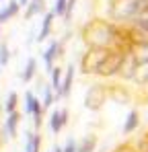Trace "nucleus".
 I'll use <instances>...</instances> for the list:
<instances>
[{
    "instance_id": "f257e3e1",
    "label": "nucleus",
    "mask_w": 148,
    "mask_h": 152,
    "mask_svg": "<svg viewBox=\"0 0 148 152\" xmlns=\"http://www.w3.org/2000/svg\"><path fill=\"white\" fill-rule=\"evenodd\" d=\"M115 21L107 19H91L80 29V37L86 43V48H105L113 50V39H115Z\"/></svg>"
},
{
    "instance_id": "f03ea898",
    "label": "nucleus",
    "mask_w": 148,
    "mask_h": 152,
    "mask_svg": "<svg viewBox=\"0 0 148 152\" xmlns=\"http://www.w3.org/2000/svg\"><path fill=\"white\" fill-rule=\"evenodd\" d=\"M125 58H127V53H125V51L109 50L107 58H105V60H103V64L99 66L97 76H101V78H113V76H119L123 64H125Z\"/></svg>"
},
{
    "instance_id": "7ed1b4c3",
    "label": "nucleus",
    "mask_w": 148,
    "mask_h": 152,
    "mask_svg": "<svg viewBox=\"0 0 148 152\" xmlns=\"http://www.w3.org/2000/svg\"><path fill=\"white\" fill-rule=\"evenodd\" d=\"M107 53H109V50H105V48H89L80 58V72L84 76H91V74L97 76L99 66L103 64Z\"/></svg>"
},
{
    "instance_id": "20e7f679",
    "label": "nucleus",
    "mask_w": 148,
    "mask_h": 152,
    "mask_svg": "<svg viewBox=\"0 0 148 152\" xmlns=\"http://www.w3.org/2000/svg\"><path fill=\"white\" fill-rule=\"evenodd\" d=\"M109 95H107V84L97 82L93 86H89V91L84 93V109L89 111H99L103 109V105L107 103Z\"/></svg>"
},
{
    "instance_id": "39448f33",
    "label": "nucleus",
    "mask_w": 148,
    "mask_h": 152,
    "mask_svg": "<svg viewBox=\"0 0 148 152\" xmlns=\"http://www.w3.org/2000/svg\"><path fill=\"white\" fill-rule=\"evenodd\" d=\"M107 95L117 105H130L134 101V91L125 82H107Z\"/></svg>"
},
{
    "instance_id": "423d86ee",
    "label": "nucleus",
    "mask_w": 148,
    "mask_h": 152,
    "mask_svg": "<svg viewBox=\"0 0 148 152\" xmlns=\"http://www.w3.org/2000/svg\"><path fill=\"white\" fill-rule=\"evenodd\" d=\"M60 48H62V41L58 39V41H51L49 48L43 51V62H45V68H48L49 72L56 68V66H53V60L60 58Z\"/></svg>"
},
{
    "instance_id": "0eeeda50",
    "label": "nucleus",
    "mask_w": 148,
    "mask_h": 152,
    "mask_svg": "<svg viewBox=\"0 0 148 152\" xmlns=\"http://www.w3.org/2000/svg\"><path fill=\"white\" fill-rule=\"evenodd\" d=\"M72 82H74V66L70 64V66L66 68V72H64L62 88H60V95H56V101H60V99H64V97L70 95V91H72Z\"/></svg>"
},
{
    "instance_id": "6e6552de",
    "label": "nucleus",
    "mask_w": 148,
    "mask_h": 152,
    "mask_svg": "<svg viewBox=\"0 0 148 152\" xmlns=\"http://www.w3.org/2000/svg\"><path fill=\"white\" fill-rule=\"evenodd\" d=\"M41 134L39 132H27V144H25V152H39L41 150Z\"/></svg>"
},
{
    "instance_id": "1a4fd4ad",
    "label": "nucleus",
    "mask_w": 148,
    "mask_h": 152,
    "mask_svg": "<svg viewBox=\"0 0 148 152\" xmlns=\"http://www.w3.org/2000/svg\"><path fill=\"white\" fill-rule=\"evenodd\" d=\"M19 121H21V113L19 111H15V113H10L8 117H6V134L10 136V138H17V134H19Z\"/></svg>"
},
{
    "instance_id": "9d476101",
    "label": "nucleus",
    "mask_w": 148,
    "mask_h": 152,
    "mask_svg": "<svg viewBox=\"0 0 148 152\" xmlns=\"http://www.w3.org/2000/svg\"><path fill=\"white\" fill-rule=\"evenodd\" d=\"M140 126V113H138V109H132L130 113H127V117H125V121H123V134H132L136 127Z\"/></svg>"
},
{
    "instance_id": "9b49d317",
    "label": "nucleus",
    "mask_w": 148,
    "mask_h": 152,
    "mask_svg": "<svg viewBox=\"0 0 148 152\" xmlns=\"http://www.w3.org/2000/svg\"><path fill=\"white\" fill-rule=\"evenodd\" d=\"M35 15H45V0H31L27 10H25V19L29 21Z\"/></svg>"
},
{
    "instance_id": "f8f14e48",
    "label": "nucleus",
    "mask_w": 148,
    "mask_h": 152,
    "mask_svg": "<svg viewBox=\"0 0 148 152\" xmlns=\"http://www.w3.org/2000/svg\"><path fill=\"white\" fill-rule=\"evenodd\" d=\"M53 17H56L53 12H45V15H43V23H41L39 33H37V41H43L49 33H51V23H53Z\"/></svg>"
},
{
    "instance_id": "ddd939ff",
    "label": "nucleus",
    "mask_w": 148,
    "mask_h": 152,
    "mask_svg": "<svg viewBox=\"0 0 148 152\" xmlns=\"http://www.w3.org/2000/svg\"><path fill=\"white\" fill-rule=\"evenodd\" d=\"M19 8H21V4H19L17 0H10V2L0 10V25H2L4 21H8L10 17H15V15L19 12Z\"/></svg>"
},
{
    "instance_id": "4468645a",
    "label": "nucleus",
    "mask_w": 148,
    "mask_h": 152,
    "mask_svg": "<svg viewBox=\"0 0 148 152\" xmlns=\"http://www.w3.org/2000/svg\"><path fill=\"white\" fill-rule=\"evenodd\" d=\"M39 105H41V101L35 97L33 91H27V93H25V113H27V115H33Z\"/></svg>"
},
{
    "instance_id": "2eb2a0df",
    "label": "nucleus",
    "mask_w": 148,
    "mask_h": 152,
    "mask_svg": "<svg viewBox=\"0 0 148 152\" xmlns=\"http://www.w3.org/2000/svg\"><path fill=\"white\" fill-rule=\"evenodd\" d=\"M35 74H37V60L35 58H29L27 64H25V70H23V74H21V78H23L25 82H29V80L35 78Z\"/></svg>"
},
{
    "instance_id": "dca6fc26",
    "label": "nucleus",
    "mask_w": 148,
    "mask_h": 152,
    "mask_svg": "<svg viewBox=\"0 0 148 152\" xmlns=\"http://www.w3.org/2000/svg\"><path fill=\"white\" fill-rule=\"evenodd\" d=\"M49 74H51V88H53V93H56V95H60L62 80H64V78H62V74H64V72H62V68H60V66H56Z\"/></svg>"
},
{
    "instance_id": "f3484780",
    "label": "nucleus",
    "mask_w": 148,
    "mask_h": 152,
    "mask_svg": "<svg viewBox=\"0 0 148 152\" xmlns=\"http://www.w3.org/2000/svg\"><path fill=\"white\" fill-rule=\"evenodd\" d=\"M97 148V136H84L78 144V152H95Z\"/></svg>"
},
{
    "instance_id": "a211bd4d",
    "label": "nucleus",
    "mask_w": 148,
    "mask_h": 152,
    "mask_svg": "<svg viewBox=\"0 0 148 152\" xmlns=\"http://www.w3.org/2000/svg\"><path fill=\"white\" fill-rule=\"evenodd\" d=\"M17 107H19V95L12 91V93L6 97V103H4V111L10 115V113H15V111H17Z\"/></svg>"
},
{
    "instance_id": "6ab92c4d",
    "label": "nucleus",
    "mask_w": 148,
    "mask_h": 152,
    "mask_svg": "<svg viewBox=\"0 0 148 152\" xmlns=\"http://www.w3.org/2000/svg\"><path fill=\"white\" fill-rule=\"evenodd\" d=\"M49 127H51V132L53 134H60L62 132V117H60V111H53L51 113V117H49Z\"/></svg>"
},
{
    "instance_id": "aec40b11",
    "label": "nucleus",
    "mask_w": 148,
    "mask_h": 152,
    "mask_svg": "<svg viewBox=\"0 0 148 152\" xmlns=\"http://www.w3.org/2000/svg\"><path fill=\"white\" fill-rule=\"evenodd\" d=\"M66 8H68V0H56L51 12H53L56 17H66Z\"/></svg>"
},
{
    "instance_id": "412c9836",
    "label": "nucleus",
    "mask_w": 148,
    "mask_h": 152,
    "mask_svg": "<svg viewBox=\"0 0 148 152\" xmlns=\"http://www.w3.org/2000/svg\"><path fill=\"white\" fill-rule=\"evenodd\" d=\"M56 101V93H53V88H49V86H43V107L48 109V107H51V103Z\"/></svg>"
},
{
    "instance_id": "4be33fe9",
    "label": "nucleus",
    "mask_w": 148,
    "mask_h": 152,
    "mask_svg": "<svg viewBox=\"0 0 148 152\" xmlns=\"http://www.w3.org/2000/svg\"><path fill=\"white\" fill-rule=\"evenodd\" d=\"M43 113H45V107H43V103H41V105L35 109V113H33V126H35V129H39V126H41Z\"/></svg>"
},
{
    "instance_id": "5701e85b",
    "label": "nucleus",
    "mask_w": 148,
    "mask_h": 152,
    "mask_svg": "<svg viewBox=\"0 0 148 152\" xmlns=\"http://www.w3.org/2000/svg\"><path fill=\"white\" fill-rule=\"evenodd\" d=\"M8 58H10V50L4 41H0V66H6L8 64Z\"/></svg>"
},
{
    "instance_id": "b1692460",
    "label": "nucleus",
    "mask_w": 148,
    "mask_h": 152,
    "mask_svg": "<svg viewBox=\"0 0 148 152\" xmlns=\"http://www.w3.org/2000/svg\"><path fill=\"white\" fill-rule=\"evenodd\" d=\"M113 152H136V144H119Z\"/></svg>"
},
{
    "instance_id": "393cba45",
    "label": "nucleus",
    "mask_w": 148,
    "mask_h": 152,
    "mask_svg": "<svg viewBox=\"0 0 148 152\" xmlns=\"http://www.w3.org/2000/svg\"><path fill=\"white\" fill-rule=\"evenodd\" d=\"M62 150H64V152H78V144H76L74 140H68V142H66V146H64Z\"/></svg>"
},
{
    "instance_id": "a878e982",
    "label": "nucleus",
    "mask_w": 148,
    "mask_h": 152,
    "mask_svg": "<svg viewBox=\"0 0 148 152\" xmlns=\"http://www.w3.org/2000/svg\"><path fill=\"white\" fill-rule=\"evenodd\" d=\"M29 2H31V0H19V4H21V6H29Z\"/></svg>"
},
{
    "instance_id": "bb28decb",
    "label": "nucleus",
    "mask_w": 148,
    "mask_h": 152,
    "mask_svg": "<svg viewBox=\"0 0 148 152\" xmlns=\"http://www.w3.org/2000/svg\"><path fill=\"white\" fill-rule=\"evenodd\" d=\"M49 152H64V150H62L60 146H53V148H51V150H49Z\"/></svg>"
},
{
    "instance_id": "cd10ccee",
    "label": "nucleus",
    "mask_w": 148,
    "mask_h": 152,
    "mask_svg": "<svg viewBox=\"0 0 148 152\" xmlns=\"http://www.w3.org/2000/svg\"><path fill=\"white\" fill-rule=\"evenodd\" d=\"M136 152H140V150H138V148H136Z\"/></svg>"
}]
</instances>
